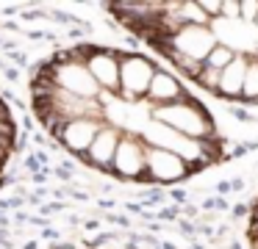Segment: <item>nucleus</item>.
<instances>
[{
	"label": "nucleus",
	"instance_id": "nucleus-1",
	"mask_svg": "<svg viewBox=\"0 0 258 249\" xmlns=\"http://www.w3.org/2000/svg\"><path fill=\"white\" fill-rule=\"evenodd\" d=\"M31 108L75 160L122 183L172 186L228 158L195 89L139 50L100 42L56 50L31 72Z\"/></svg>",
	"mask_w": 258,
	"mask_h": 249
},
{
	"label": "nucleus",
	"instance_id": "nucleus-2",
	"mask_svg": "<svg viewBox=\"0 0 258 249\" xmlns=\"http://www.w3.org/2000/svg\"><path fill=\"white\" fill-rule=\"evenodd\" d=\"M106 11L195 89L258 105V0H145Z\"/></svg>",
	"mask_w": 258,
	"mask_h": 249
},
{
	"label": "nucleus",
	"instance_id": "nucleus-3",
	"mask_svg": "<svg viewBox=\"0 0 258 249\" xmlns=\"http://www.w3.org/2000/svg\"><path fill=\"white\" fill-rule=\"evenodd\" d=\"M17 141H20V133H17L14 114L6 100L0 97V183H3V175H6L14 152H17Z\"/></svg>",
	"mask_w": 258,
	"mask_h": 249
},
{
	"label": "nucleus",
	"instance_id": "nucleus-4",
	"mask_svg": "<svg viewBox=\"0 0 258 249\" xmlns=\"http://www.w3.org/2000/svg\"><path fill=\"white\" fill-rule=\"evenodd\" d=\"M244 235H247V246L258 249V197L252 199L250 213H247V230H244Z\"/></svg>",
	"mask_w": 258,
	"mask_h": 249
}]
</instances>
